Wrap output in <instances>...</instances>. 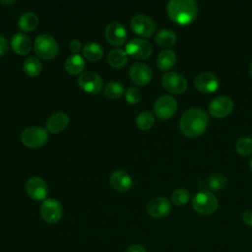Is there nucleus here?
<instances>
[{"instance_id":"obj_1","label":"nucleus","mask_w":252,"mask_h":252,"mask_svg":"<svg viewBox=\"0 0 252 252\" xmlns=\"http://www.w3.org/2000/svg\"><path fill=\"white\" fill-rule=\"evenodd\" d=\"M209 117L207 112L201 108L187 109L181 116L179 128L181 132L190 138L202 135L208 126Z\"/></svg>"},{"instance_id":"obj_2","label":"nucleus","mask_w":252,"mask_h":252,"mask_svg":"<svg viewBox=\"0 0 252 252\" xmlns=\"http://www.w3.org/2000/svg\"><path fill=\"white\" fill-rule=\"evenodd\" d=\"M166 11L171 21L177 25L186 26L196 19L198 5L193 0H170Z\"/></svg>"},{"instance_id":"obj_3","label":"nucleus","mask_w":252,"mask_h":252,"mask_svg":"<svg viewBox=\"0 0 252 252\" xmlns=\"http://www.w3.org/2000/svg\"><path fill=\"white\" fill-rule=\"evenodd\" d=\"M33 50L39 58L50 60L58 54L59 46L56 39L52 35L41 33L34 39Z\"/></svg>"},{"instance_id":"obj_4","label":"nucleus","mask_w":252,"mask_h":252,"mask_svg":"<svg viewBox=\"0 0 252 252\" xmlns=\"http://www.w3.org/2000/svg\"><path fill=\"white\" fill-rule=\"evenodd\" d=\"M192 207L201 215H212L217 211L219 202L212 192L200 191L193 197Z\"/></svg>"},{"instance_id":"obj_5","label":"nucleus","mask_w":252,"mask_h":252,"mask_svg":"<svg viewBox=\"0 0 252 252\" xmlns=\"http://www.w3.org/2000/svg\"><path fill=\"white\" fill-rule=\"evenodd\" d=\"M48 140L47 130L38 126L27 127L21 134L22 143L31 149L42 147Z\"/></svg>"},{"instance_id":"obj_6","label":"nucleus","mask_w":252,"mask_h":252,"mask_svg":"<svg viewBox=\"0 0 252 252\" xmlns=\"http://www.w3.org/2000/svg\"><path fill=\"white\" fill-rule=\"evenodd\" d=\"M40 216L48 223H56L62 218L63 208L61 203L55 198L45 199L40 205Z\"/></svg>"},{"instance_id":"obj_7","label":"nucleus","mask_w":252,"mask_h":252,"mask_svg":"<svg viewBox=\"0 0 252 252\" xmlns=\"http://www.w3.org/2000/svg\"><path fill=\"white\" fill-rule=\"evenodd\" d=\"M177 110L176 99L168 94L159 96L154 104L155 114L161 120L170 119Z\"/></svg>"},{"instance_id":"obj_8","label":"nucleus","mask_w":252,"mask_h":252,"mask_svg":"<svg viewBox=\"0 0 252 252\" xmlns=\"http://www.w3.org/2000/svg\"><path fill=\"white\" fill-rule=\"evenodd\" d=\"M79 87L89 94H98L103 87V80L101 76L95 72H83L78 78Z\"/></svg>"},{"instance_id":"obj_9","label":"nucleus","mask_w":252,"mask_h":252,"mask_svg":"<svg viewBox=\"0 0 252 252\" xmlns=\"http://www.w3.org/2000/svg\"><path fill=\"white\" fill-rule=\"evenodd\" d=\"M161 84L164 90L170 94H179L186 91L187 80L178 72H167L162 76Z\"/></svg>"},{"instance_id":"obj_10","label":"nucleus","mask_w":252,"mask_h":252,"mask_svg":"<svg viewBox=\"0 0 252 252\" xmlns=\"http://www.w3.org/2000/svg\"><path fill=\"white\" fill-rule=\"evenodd\" d=\"M130 26L136 34L144 37L152 36L156 31V25L153 19L144 14L134 16L130 21Z\"/></svg>"},{"instance_id":"obj_11","label":"nucleus","mask_w":252,"mask_h":252,"mask_svg":"<svg viewBox=\"0 0 252 252\" xmlns=\"http://www.w3.org/2000/svg\"><path fill=\"white\" fill-rule=\"evenodd\" d=\"M126 53L136 59H147L152 55L153 47L149 41L142 38H132L126 44Z\"/></svg>"},{"instance_id":"obj_12","label":"nucleus","mask_w":252,"mask_h":252,"mask_svg":"<svg viewBox=\"0 0 252 252\" xmlns=\"http://www.w3.org/2000/svg\"><path fill=\"white\" fill-rule=\"evenodd\" d=\"M234 104L228 96L220 95L215 97L209 104V113L215 118H224L228 116L233 110Z\"/></svg>"},{"instance_id":"obj_13","label":"nucleus","mask_w":252,"mask_h":252,"mask_svg":"<svg viewBox=\"0 0 252 252\" xmlns=\"http://www.w3.org/2000/svg\"><path fill=\"white\" fill-rule=\"evenodd\" d=\"M26 192L30 198L35 201H44L48 195V186L44 179L33 176L25 185Z\"/></svg>"},{"instance_id":"obj_14","label":"nucleus","mask_w":252,"mask_h":252,"mask_svg":"<svg viewBox=\"0 0 252 252\" xmlns=\"http://www.w3.org/2000/svg\"><path fill=\"white\" fill-rule=\"evenodd\" d=\"M129 76L131 80L138 86L148 85L153 78L151 68L142 62L133 63L129 70Z\"/></svg>"},{"instance_id":"obj_15","label":"nucleus","mask_w":252,"mask_h":252,"mask_svg":"<svg viewBox=\"0 0 252 252\" xmlns=\"http://www.w3.org/2000/svg\"><path fill=\"white\" fill-rule=\"evenodd\" d=\"M196 89L203 94H211L218 90L220 85L218 77L210 72L199 73L194 81Z\"/></svg>"},{"instance_id":"obj_16","label":"nucleus","mask_w":252,"mask_h":252,"mask_svg":"<svg viewBox=\"0 0 252 252\" xmlns=\"http://www.w3.org/2000/svg\"><path fill=\"white\" fill-rule=\"evenodd\" d=\"M104 34L107 41L115 46H121L127 39V31L119 22H112L108 24L105 28Z\"/></svg>"},{"instance_id":"obj_17","label":"nucleus","mask_w":252,"mask_h":252,"mask_svg":"<svg viewBox=\"0 0 252 252\" xmlns=\"http://www.w3.org/2000/svg\"><path fill=\"white\" fill-rule=\"evenodd\" d=\"M171 212V204L164 197H157L152 199L147 205V213L156 219H161L169 215Z\"/></svg>"},{"instance_id":"obj_18","label":"nucleus","mask_w":252,"mask_h":252,"mask_svg":"<svg viewBox=\"0 0 252 252\" xmlns=\"http://www.w3.org/2000/svg\"><path fill=\"white\" fill-rule=\"evenodd\" d=\"M109 182L111 187L119 192H126L132 187L131 176L123 170H116L111 173L109 177Z\"/></svg>"},{"instance_id":"obj_19","label":"nucleus","mask_w":252,"mask_h":252,"mask_svg":"<svg viewBox=\"0 0 252 252\" xmlns=\"http://www.w3.org/2000/svg\"><path fill=\"white\" fill-rule=\"evenodd\" d=\"M69 125V116L64 112H55L51 114L46 121V130L56 134L62 132Z\"/></svg>"},{"instance_id":"obj_20","label":"nucleus","mask_w":252,"mask_h":252,"mask_svg":"<svg viewBox=\"0 0 252 252\" xmlns=\"http://www.w3.org/2000/svg\"><path fill=\"white\" fill-rule=\"evenodd\" d=\"M10 45L13 51L19 55H26L32 49L31 38L23 32L15 33L11 38Z\"/></svg>"},{"instance_id":"obj_21","label":"nucleus","mask_w":252,"mask_h":252,"mask_svg":"<svg viewBox=\"0 0 252 252\" xmlns=\"http://www.w3.org/2000/svg\"><path fill=\"white\" fill-rule=\"evenodd\" d=\"M176 63V54L171 49H164L158 55L157 65L161 71L170 70Z\"/></svg>"},{"instance_id":"obj_22","label":"nucleus","mask_w":252,"mask_h":252,"mask_svg":"<svg viewBox=\"0 0 252 252\" xmlns=\"http://www.w3.org/2000/svg\"><path fill=\"white\" fill-rule=\"evenodd\" d=\"M85 69V60L80 54H72L65 60V70L71 75L82 74Z\"/></svg>"},{"instance_id":"obj_23","label":"nucleus","mask_w":252,"mask_h":252,"mask_svg":"<svg viewBox=\"0 0 252 252\" xmlns=\"http://www.w3.org/2000/svg\"><path fill=\"white\" fill-rule=\"evenodd\" d=\"M107 62L113 68H122L128 62V54L121 48H114L108 53Z\"/></svg>"},{"instance_id":"obj_24","label":"nucleus","mask_w":252,"mask_h":252,"mask_svg":"<svg viewBox=\"0 0 252 252\" xmlns=\"http://www.w3.org/2000/svg\"><path fill=\"white\" fill-rule=\"evenodd\" d=\"M38 17L32 12H26L21 15L18 26L23 32H32L38 26Z\"/></svg>"},{"instance_id":"obj_25","label":"nucleus","mask_w":252,"mask_h":252,"mask_svg":"<svg viewBox=\"0 0 252 252\" xmlns=\"http://www.w3.org/2000/svg\"><path fill=\"white\" fill-rule=\"evenodd\" d=\"M155 41L160 47H170L176 41V34L169 29H162L157 32Z\"/></svg>"},{"instance_id":"obj_26","label":"nucleus","mask_w":252,"mask_h":252,"mask_svg":"<svg viewBox=\"0 0 252 252\" xmlns=\"http://www.w3.org/2000/svg\"><path fill=\"white\" fill-rule=\"evenodd\" d=\"M83 55L92 62L98 61L103 56V48L96 42H89L83 47Z\"/></svg>"},{"instance_id":"obj_27","label":"nucleus","mask_w":252,"mask_h":252,"mask_svg":"<svg viewBox=\"0 0 252 252\" xmlns=\"http://www.w3.org/2000/svg\"><path fill=\"white\" fill-rule=\"evenodd\" d=\"M23 70L29 77H36L42 70V65L39 59L35 56L28 57L23 64Z\"/></svg>"},{"instance_id":"obj_28","label":"nucleus","mask_w":252,"mask_h":252,"mask_svg":"<svg viewBox=\"0 0 252 252\" xmlns=\"http://www.w3.org/2000/svg\"><path fill=\"white\" fill-rule=\"evenodd\" d=\"M103 94L108 98H118L124 94V86L118 81H111L104 87Z\"/></svg>"},{"instance_id":"obj_29","label":"nucleus","mask_w":252,"mask_h":252,"mask_svg":"<svg viewBox=\"0 0 252 252\" xmlns=\"http://www.w3.org/2000/svg\"><path fill=\"white\" fill-rule=\"evenodd\" d=\"M155 124V117L150 111H142L136 117V126L143 131L151 129Z\"/></svg>"},{"instance_id":"obj_30","label":"nucleus","mask_w":252,"mask_h":252,"mask_svg":"<svg viewBox=\"0 0 252 252\" xmlns=\"http://www.w3.org/2000/svg\"><path fill=\"white\" fill-rule=\"evenodd\" d=\"M190 200V192L185 188H178L173 191L171 194V201L172 203L177 206H185Z\"/></svg>"},{"instance_id":"obj_31","label":"nucleus","mask_w":252,"mask_h":252,"mask_svg":"<svg viewBox=\"0 0 252 252\" xmlns=\"http://www.w3.org/2000/svg\"><path fill=\"white\" fill-rule=\"evenodd\" d=\"M235 150L240 156H250L252 154V139L249 137H242L238 139L235 145Z\"/></svg>"},{"instance_id":"obj_32","label":"nucleus","mask_w":252,"mask_h":252,"mask_svg":"<svg viewBox=\"0 0 252 252\" xmlns=\"http://www.w3.org/2000/svg\"><path fill=\"white\" fill-rule=\"evenodd\" d=\"M207 186L214 190V191H220L223 189L226 185V178L221 174H215L207 180Z\"/></svg>"},{"instance_id":"obj_33","label":"nucleus","mask_w":252,"mask_h":252,"mask_svg":"<svg viewBox=\"0 0 252 252\" xmlns=\"http://www.w3.org/2000/svg\"><path fill=\"white\" fill-rule=\"evenodd\" d=\"M141 92L138 88L136 87H130L126 93H125V98H126V101L130 104H136L140 101L141 99Z\"/></svg>"},{"instance_id":"obj_34","label":"nucleus","mask_w":252,"mask_h":252,"mask_svg":"<svg viewBox=\"0 0 252 252\" xmlns=\"http://www.w3.org/2000/svg\"><path fill=\"white\" fill-rule=\"evenodd\" d=\"M69 48L73 52V54H78V52L82 49L81 41L78 39H72L69 43Z\"/></svg>"},{"instance_id":"obj_35","label":"nucleus","mask_w":252,"mask_h":252,"mask_svg":"<svg viewBox=\"0 0 252 252\" xmlns=\"http://www.w3.org/2000/svg\"><path fill=\"white\" fill-rule=\"evenodd\" d=\"M8 48H9V43L7 38L0 34V57L3 56L8 51Z\"/></svg>"},{"instance_id":"obj_36","label":"nucleus","mask_w":252,"mask_h":252,"mask_svg":"<svg viewBox=\"0 0 252 252\" xmlns=\"http://www.w3.org/2000/svg\"><path fill=\"white\" fill-rule=\"evenodd\" d=\"M242 220L244 223L248 226H252V209L246 210L242 215Z\"/></svg>"},{"instance_id":"obj_37","label":"nucleus","mask_w":252,"mask_h":252,"mask_svg":"<svg viewBox=\"0 0 252 252\" xmlns=\"http://www.w3.org/2000/svg\"><path fill=\"white\" fill-rule=\"evenodd\" d=\"M125 252H147V250L145 249V247H143L142 245L139 244H134L129 246Z\"/></svg>"},{"instance_id":"obj_38","label":"nucleus","mask_w":252,"mask_h":252,"mask_svg":"<svg viewBox=\"0 0 252 252\" xmlns=\"http://www.w3.org/2000/svg\"><path fill=\"white\" fill-rule=\"evenodd\" d=\"M2 4H4V5H9V4H14L15 3V1H0Z\"/></svg>"},{"instance_id":"obj_39","label":"nucleus","mask_w":252,"mask_h":252,"mask_svg":"<svg viewBox=\"0 0 252 252\" xmlns=\"http://www.w3.org/2000/svg\"><path fill=\"white\" fill-rule=\"evenodd\" d=\"M249 72H250V75H251V77H252V63H251V65H250V68H249Z\"/></svg>"},{"instance_id":"obj_40","label":"nucleus","mask_w":252,"mask_h":252,"mask_svg":"<svg viewBox=\"0 0 252 252\" xmlns=\"http://www.w3.org/2000/svg\"><path fill=\"white\" fill-rule=\"evenodd\" d=\"M250 168H251V170H252V158H251V160H250Z\"/></svg>"}]
</instances>
